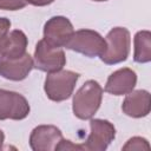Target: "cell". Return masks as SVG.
I'll return each instance as SVG.
<instances>
[{
  "mask_svg": "<svg viewBox=\"0 0 151 151\" xmlns=\"http://www.w3.org/2000/svg\"><path fill=\"white\" fill-rule=\"evenodd\" d=\"M103 100V87L98 81L90 79L73 94L72 111L81 120L91 119L100 107Z\"/></svg>",
  "mask_w": 151,
  "mask_h": 151,
  "instance_id": "cell-1",
  "label": "cell"
},
{
  "mask_svg": "<svg viewBox=\"0 0 151 151\" xmlns=\"http://www.w3.org/2000/svg\"><path fill=\"white\" fill-rule=\"evenodd\" d=\"M79 79V73L70 70H59L46 76L44 91L52 101H64L73 94V90Z\"/></svg>",
  "mask_w": 151,
  "mask_h": 151,
  "instance_id": "cell-2",
  "label": "cell"
},
{
  "mask_svg": "<svg viewBox=\"0 0 151 151\" xmlns=\"http://www.w3.org/2000/svg\"><path fill=\"white\" fill-rule=\"evenodd\" d=\"M106 48L99 57L100 60L107 65H116L127 59L130 54L131 35L125 27H113L105 38Z\"/></svg>",
  "mask_w": 151,
  "mask_h": 151,
  "instance_id": "cell-3",
  "label": "cell"
},
{
  "mask_svg": "<svg viewBox=\"0 0 151 151\" xmlns=\"http://www.w3.org/2000/svg\"><path fill=\"white\" fill-rule=\"evenodd\" d=\"M65 47L85 57L94 58L100 57L104 53L106 41L97 31L83 28L73 33Z\"/></svg>",
  "mask_w": 151,
  "mask_h": 151,
  "instance_id": "cell-4",
  "label": "cell"
},
{
  "mask_svg": "<svg viewBox=\"0 0 151 151\" xmlns=\"http://www.w3.org/2000/svg\"><path fill=\"white\" fill-rule=\"evenodd\" d=\"M66 64V55L61 47H52L44 39L35 45L33 65L35 68L51 73L61 70Z\"/></svg>",
  "mask_w": 151,
  "mask_h": 151,
  "instance_id": "cell-5",
  "label": "cell"
},
{
  "mask_svg": "<svg viewBox=\"0 0 151 151\" xmlns=\"http://www.w3.org/2000/svg\"><path fill=\"white\" fill-rule=\"evenodd\" d=\"M116 138L114 125L106 120L94 118L90 120V134L83 144L87 151H105L111 142Z\"/></svg>",
  "mask_w": 151,
  "mask_h": 151,
  "instance_id": "cell-6",
  "label": "cell"
},
{
  "mask_svg": "<svg viewBox=\"0 0 151 151\" xmlns=\"http://www.w3.org/2000/svg\"><path fill=\"white\" fill-rule=\"evenodd\" d=\"M27 99L14 91L0 88V120H22L29 114Z\"/></svg>",
  "mask_w": 151,
  "mask_h": 151,
  "instance_id": "cell-7",
  "label": "cell"
},
{
  "mask_svg": "<svg viewBox=\"0 0 151 151\" xmlns=\"http://www.w3.org/2000/svg\"><path fill=\"white\" fill-rule=\"evenodd\" d=\"M73 33L72 22L63 15L52 17L44 25V40L52 47H65Z\"/></svg>",
  "mask_w": 151,
  "mask_h": 151,
  "instance_id": "cell-8",
  "label": "cell"
},
{
  "mask_svg": "<svg viewBox=\"0 0 151 151\" xmlns=\"http://www.w3.org/2000/svg\"><path fill=\"white\" fill-rule=\"evenodd\" d=\"M64 139L63 132L54 125H39L29 134V146L33 151H57Z\"/></svg>",
  "mask_w": 151,
  "mask_h": 151,
  "instance_id": "cell-9",
  "label": "cell"
},
{
  "mask_svg": "<svg viewBox=\"0 0 151 151\" xmlns=\"http://www.w3.org/2000/svg\"><path fill=\"white\" fill-rule=\"evenodd\" d=\"M33 67V58L28 53L19 58H2L0 60V77L7 80L21 81L27 78Z\"/></svg>",
  "mask_w": 151,
  "mask_h": 151,
  "instance_id": "cell-10",
  "label": "cell"
},
{
  "mask_svg": "<svg viewBox=\"0 0 151 151\" xmlns=\"http://www.w3.org/2000/svg\"><path fill=\"white\" fill-rule=\"evenodd\" d=\"M137 85V74L132 68L123 67L111 73L105 84V91L113 96H124L133 91Z\"/></svg>",
  "mask_w": 151,
  "mask_h": 151,
  "instance_id": "cell-11",
  "label": "cell"
},
{
  "mask_svg": "<svg viewBox=\"0 0 151 151\" xmlns=\"http://www.w3.org/2000/svg\"><path fill=\"white\" fill-rule=\"evenodd\" d=\"M122 104V111L131 118H143L150 113L151 98L150 92L146 90H134L125 94Z\"/></svg>",
  "mask_w": 151,
  "mask_h": 151,
  "instance_id": "cell-12",
  "label": "cell"
},
{
  "mask_svg": "<svg viewBox=\"0 0 151 151\" xmlns=\"http://www.w3.org/2000/svg\"><path fill=\"white\" fill-rule=\"evenodd\" d=\"M27 37L20 29H13L4 40V57L2 58H19L26 53Z\"/></svg>",
  "mask_w": 151,
  "mask_h": 151,
  "instance_id": "cell-13",
  "label": "cell"
},
{
  "mask_svg": "<svg viewBox=\"0 0 151 151\" xmlns=\"http://www.w3.org/2000/svg\"><path fill=\"white\" fill-rule=\"evenodd\" d=\"M133 60L138 64H146L151 60V33L147 29L138 31L133 38Z\"/></svg>",
  "mask_w": 151,
  "mask_h": 151,
  "instance_id": "cell-14",
  "label": "cell"
},
{
  "mask_svg": "<svg viewBox=\"0 0 151 151\" xmlns=\"http://www.w3.org/2000/svg\"><path fill=\"white\" fill-rule=\"evenodd\" d=\"M123 150H150L149 142L143 137H132L122 147Z\"/></svg>",
  "mask_w": 151,
  "mask_h": 151,
  "instance_id": "cell-15",
  "label": "cell"
},
{
  "mask_svg": "<svg viewBox=\"0 0 151 151\" xmlns=\"http://www.w3.org/2000/svg\"><path fill=\"white\" fill-rule=\"evenodd\" d=\"M11 20L4 17H0V60L4 57V39L9 33Z\"/></svg>",
  "mask_w": 151,
  "mask_h": 151,
  "instance_id": "cell-16",
  "label": "cell"
},
{
  "mask_svg": "<svg viewBox=\"0 0 151 151\" xmlns=\"http://www.w3.org/2000/svg\"><path fill=\"white\" fill-rule=\"evenodd\" d=\"M26 5V0H0V9L4 11H19Z\"/></svg>",
  "mask_w": 151,
  "mask_h": 151,
  "instance_id": "cell-17",
  "label": "cell"
},
{
  "mask_svg": "<svg viewBox=\"0 0 151 151\" xmlns=\"http://www.w3.org/2000/svg\"><path fill=\"white\" fill-rule=\"evenodd\" d=\"M64 150H84V146L79 144H73L71 140L63 139L58 145L57 151H64Z\"/></svg>",
  "mask_w": 151,
  "mask_h": 151,
  "instance_id": "cell-18",
  "label": "cell"
},
{
  "mask_svg": "<svg viewBox=\"0 0 151 151\" xmlns=\"http://www.w3.org/2000/svg\"><path fill=\"white\" fill-rule=\"evenodd\" d=\"M27 4H31L33 6H38V7H42V6H47L51 5L54 0H26Z\"/></svg>",
  "mask_w": 151,
  "mask_h": 151,
  "instance_id": "cell-19",
  "label": "cell"
},
{
  "mask_svg": "<svg viewBox=\"0 0 151 151\" xmlns=\"http://www.w3.org/2000/svg\"><path fill=\"white\" fill-rule=\"evenodd\" d=\"M4 142H5V133H4V131L0 129V149H2Z\"/></svg>",
  "mask_w": 151,
  "mask_h": 151,
  "instance_id": "cell-20",
  "label": "cell"
},
{
  "mask_svg": "<svg viewBox=\"0 0 151 151\" xmlns=\"http://www.w3.org/2000/svg\"><path fill=\"white\" fill-rule=\"evenodd\" d=\"M92 1H97V2H101V1H107V0H92Z\"/></svg>",
  "mask_w": 151,
  "mask_h": 151,
  "instance_id": "cell-21",
  "label": "cell"
}]
</instances>
